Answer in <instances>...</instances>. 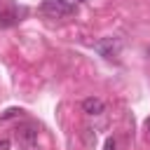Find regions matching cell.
Here are the masks:
<instances>
[{
	"instance_id": "8",
	"label": "cell",
	"mask_w": 150,
	"mask_h": 150,
	"mask_svg": "<svg viewBox=\"0 0 150 150\" xmlns=\"http://www.w3.org/2000/svg\"><path fill=\"white\" fill-rule=\"evenodd\" d=\"M77 2H82V0H77Z\"/></svg>"
},
{
	"instance_id": "5",
	"label": "cell",
	"mask_w": 150,
	"mask_h": 150,
	"mask_svg": "<svg viewBox=\"0 0 150 150\" xmlns=\"http://www.w3.org/2000/svg\"><path fill=\"white\" fill-rule=\"evenodd\" d=\"M23 110L21 108H9V110H5L2 115H0V122H5V120H12V117H19Z\"/></svg>"
},
{
	"instance_id": "4",
	"label": "cell",
	"mask_w": 150,
	"mask_h": 150,
	"mask_svg": "<svg viewBox=\"0 0 150 150\" xmlns=\"http://www.w3.org/2000/svg\"><path fill=\"white\" fill-rule=\"evenodd\" d=\"M103 101L101 98H96V96H89V98H84L82 101V110L87 112V115H101L103 112Z\"/></svg>"
},
{
	"instance_id": "3",
	"label": "cell",
	"mask_w": 150,
	"mask_h": 150,
	"mask_svg": "<svg viewBox=\"0 0 150 150\" xmlns=\"http://www.w3.org/2000/svg\"><path fill=\"white\" fill-rule=\"evenodd\" d=\"M120 47H122V42H120L117 38H103V40H98V42H96V47H94V49H96L101 56L112 59V56H117Z\"/></svg>"
},
{
	"instance_id": "1",
	"label": "cell",
	"mask_w": 150,
	"mask_h": 150,
	"mask_svg": "<svg viewBox=\"0 0 150 150\" xmlns=\"http://www.w3.org/2000/svg\"><path fill=\"white\" fill-rule=\"evenodd\" d=\"M16 141L23 150H35L38 148V124L33 122H23L16 129Z\"/></svg>"
},
{
	"instance_id": "7",
	"label": "cell",
	"mask_w": 150,
	"mask_h": 150,
	"mask_svg": "<svg viewBox=\"0 0 150 150\" xmlns=\"http://www.w3.org/2000/svg\"><path fill=\"white\" fill-rule=\"evenodd\" d=\"M0 150H9V138H2L0 141Z\"/></svg>"
},
{
	"instance_id": "2",
	"label": "cell",
	"mask_w": 150,
	"mask_h": 150,
	"mask_svg": "<svg viewBox=\"0 0 150 150\" xmlns=\"http://www.w3.org/2000/svg\"><path fill=\"white\" fill-rule=\"evenodd\" d=\"M42 12L52 19H63L73 14V5L68 0H42Z\"/></svg>"
},
{
	"instance_id": "6",
	"label": "cell",
	"mask_w": 150,
	"mask_h": 150,
	"mask_svg": "<svg viewBox=\"0 0 150 150\" xmlns=\"http://www.w3.org/2000/svg\"><path fill=\"white\" fill-rule=\"evenodd\" d=\"M103 150H115V138H108L105 145H103Z\"/></svg>"
}]
</instances>
